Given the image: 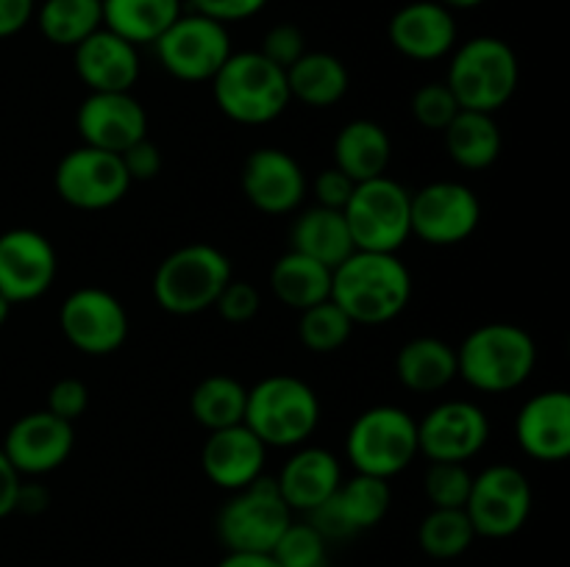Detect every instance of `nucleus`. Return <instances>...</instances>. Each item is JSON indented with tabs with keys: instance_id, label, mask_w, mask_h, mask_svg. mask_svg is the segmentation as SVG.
<instances>
[{
	"instance_id": "nucleus-1",
	"label": "nucleus",
	"mask_w": 570,
	"mask_h": 567,
	"mask_svg": "<svg viewBox=\"0 0 570 567\" xmlns=\"http://www.w3.org/2000/svg\"><path fill=\"white\" fill-rule=\"evenodd\" d=\"M332 300L354 326H384L412 300V272L399 253L354 250L332 270Z\"/></svg>"
},
{
	"instance_id": "nucleus-2",
	"label": "nucleus",
	"mask_w": 570,
	"mask_h": 567,
	"mask_svg": "<svg viewBox=\"0 0 570 567\" xmlns=\"http://www.w3.org/2000/svg\"><path fill=\"white\" fill-rule=\"evenodd\" d=\"M538 365V345L515 322H484L456 348V378L479 392H512L523 387Z\"/></svg>"
},
{
	"instance_id": "nucleus-3",
	"label": "nucleus",
	"mask_w": 570,
	"mask_h": 567,
	"mask_svg": "<svg viewBox=\"0 0 570 567\" xmlns=\"http://www.w3.org/2000/svg\"><path fill=\"white\" fill-rule=\"evenodd\" d=\"M215 103L239 126H265L289 106L287 70L273 64L259 50H237L212 78Z\"/></svg>"
},
{
	"instance_id": "nucleus-4",
	"label": "nucleus",
	"mask_w": 570,
	"mask_h": 567,
	"mask_svg": "<svg viewBox=\"0 0 570 567\" xmlns=\"http://www.w3.org/2000/svg\"><path fill=\"white\" fill-rule=\"evenodd\" d=\"M243 422L265 448H298L321 422V400L304 378L276 372L248 389Z\"/></svg>"
},
{
	"instance_id": "nucleus-5",
	"label": "nucleus",
	"mask_w": 570,
	"mask_h": 567,
	"mask_svg": "<svg viewBox=\"0 0 570 567\" xmlns=\"http://www.w3.org/2000/svg\"><path fill=\"white\" fill-rule=\"evenodd\" d=\"M518 78L521 67L515 50L504 39L484 33L451 50L445 83L454 92L460 109L495 115L515 94Z\"/></svg>"
},
{
	"instance_id": "nucleus-6",
	"label": "nucleus",
	"mask_w": 570,
	"mask_h": 567,
	"mask_svg": "<svg viewBox=\"0 0 570 567\" xmlns=\"http://www.w3.org/2000/svg\"><path fill=\"white\" fill-rule=\"evenodd\" d=\"M232 278V261L220 248L206 242L184 245L156 267L154 298L167 315L193 317L212 309Z\"/></svg>"
},
{
	"instance_id": "nucleus-7",
	"label": "nucleus",
	"mask_w": 570,
	"mask_h": 567,
	"mask_svg": "<svg viewBox=\"0 0 570 567\" xmlns=\"http://www.w3.org/2000/svg\"><path fill=\"white\" fill-rule=\"evenodd\" d=\"M417 454V420L401 406H371L356 415L345 437L351 467L384 481L404 472Z\"/></svg>"
},
{
	"instance_id": "nucleus-8",
	"label": "nucleus",
	"mask_w": 570,
	"mask_h": 567,
	"mask_svg": "<svg viewBox=\"0 0 570 567\" xmlns=\"http://www.w3.org/2000/svg\"><path fill=\"white\" fill-rule=\"evenodd\" d=\"M293 523V509L278 493L276 478L259 476L248 487L232 493L215 517V531L226 550L271 554L284 528Z\"/></svg>"
},
{
	"instance_id": "nucleus-9",
	"label": "nucleus",
	"mask_w": 570,
	"mask_h": 567,
	"mask_svg": "<svg viewBox=\"0 0 570 567\" xmlns=\"http://www.w3.org/2000/svg\"><path fill=\"white\" fill-rule=\"evenodd\" d=\"M410 203V189L390 176L356 183L354 195L343 209L354 248L373 250V253H399L412 237Z\"/></svg>"
},
{
	"instance_id": "nucleus-10",
	"label": "nucleus",
	"mask_w": 570,
	"mask_h": 567,
	"mask_svg": "<svg viewBox=\"0 0 570 567\" xmlns=\"http://www.w3.org/2000/svg\"><path fill=\"white\" fill-rule=\"evenodd\" d=\"M156 59L173 78L187 83L212 81L228 56L234 53L232 37L223 22L189 11L181 14L154 42Z\"/></svg>"
},
{
	"instance_id": "nucleus-11",
	"label": "nucleus",
	"mask_w": 570,
	"mask_h": 567,
	"mask_svg": "<svg viewBox=\"0 0 570 567\" xmlns=\"http://www.w3.org/2000/svg\"><path fill=\"white\" fill-rule=\"evenodd\" d=\"M532 484L512 465H490L473 476L465 511L476 537L507 539L527 526L532 515Z\"/></svg>"
},
{
	"instance_id": "nucleus-12",
	"label": "nucleus",
	"mask_w": 570,
	"mask_h": 567,
	"mask_svg": "<svg viewBox=\"0 0 570 567\" xmlns=\"http://www.w3.org/2000/svg\"><path fill=\"white\" fill-rule=\"evenodd\" d=\"M482 222V203L468 183L432 181L412 192V237L434 248H451L476 233Z\"/></svg>"
},
{
	"instance_id": "nucleus-13",
	"label": "nucleus",
	"mask_w": 570,
	"mask_h": 567,
	"mask_svg": "<svg viewBox=\"0 0 570 567\" xmlns=\"http://www.w3.org/2000/svg\"><path fill=\"white\" fill-rule=\"evenodd\" d=\"M53 187L59 198L72 209L100 211L111 209L126 198L131 189V178H128L120 156L81 145L61 156L53 172Z\"/></svg>"
},
{
	"instance_id": "nucleus-14",
	"label": "nucleus",
	"mask_w": 570,
	"mask_h": 567,
	"mask_svg": "<svg viewBox=\"0 0 570 567\" xmlns=\"http://www.w3.org/2000/svg\"><path fill=\"white\" fill-rule=\"evenodd\" d=\"M59 326L67 342L87 356H109L128 339L126 306L100 287H81L65 298Z\"/></svg>"
},
{
	"instance_id": "nucleus-15",
	"label": "nucleus",
	"mask_w": 570,
	"mask_h": 567,
	"mask_svg": "<svg viewBox=\"0 0 570 567\" xmlns=\"http://www.w3.org/2000/svg\"><path fill=\"white\" fill-rule=\"evenodd\" d=\"M490 439V417L473 400H443L417 420V450L429 461H471Z\"/></svg>"
},
{
	"instance_id": "nucleus-16",
	"label": "nucleus",
	"mask_w": 570,
	"mask_h": 567,
	"mask_svg": "<svg viewBox=\"0 0 570 567\" xmlns=\"http://www.w3.org/2000/svg\"><path fill=\"white\" fill-rule=\"evenodd\" d=\"M59 256L50 239L33 228L0 233V295L14 304L37 300L53 287Z\"/></svg>"
},
{
	"instance_id": "nucleus-17",
	"label": "nucleus",
	"mask_w": 570,
	"mask_h": 567,
	"mask_svg": "<svg viewBox=\"0 0 570 567\" xmlns=\"http://www.w3.org/2000/svg\"><path fill=\"white\" fill-rule=\"evenodd\" d=\"M72 445H76L72 422L50 415L48 409H39L17 417L0 448L20 476H45L59 470L70 459Z\"/></svg>"
},
{
	"instance_id": "nucleus-18",
	"label": "nucleus",
	"mask_w": 570,
	"mask_h": 567,
	"mask_svg": "<svg viewBox=\"0 0 570 567\" xmlns=\"http://www.w3.org/2000/svg\"><path fill=\"white\" fill-rule=\"evenodd\" d=\"M83 145L120 156L148 137V111L131 92H89L76 115Z\"/></svg>"
},
{
	"instance_id": "nucleus-19",
	"label": "nucleus",
	"mask_w": 570,
	"mask_h": 567,
	"mask_svg": "<svg viewBox=\"0 0 570 567\" xmlns=\"http://www.w3.org/2000/svg\"><path fill=\"white\" fill-rule=\"evenodd\" d=\"M239 183L248 203L265 215H289L304 203L309 189L304 167L282 148H256L245 159Z\"/></svg>"
},
{
	"instance_id": "nucleus-20",
	"label": "nucleus",
	"mask_w": 570,
	"mask_h": 567,
	"mask_svg": "<svg viewBox=\"0 0 570 567\" xmlns=\"http://www.w3.org/2000/svg\"><path fill=\"white\" fill-rule=\"evenodd\" d=\"M390 44L412 61H438L456 48V17L440 0H412L404 3L387 26Z\"/></svg>"
},
{
	"instance_id": "nucleus-21",
	"label": "nucleus",
	"mask_w": 570,
	"mask_h": 567,
	"mask_svg": "<svg viewBox=\"0 0 570 567\" xmlns=\"http://www.w3.org/2000/svg\"><path fill=\"white\" fill-rule=\"evenodd\" d=\"M265 442L245 422L209 431V439L200 450L204 476L226 493H237V489L248 487L250 481L265 476Z\"/></svg>"
},
{
	"instance_id": "nucleus-22",
	"label": "nucleus",
	"mask_w": 570,
	"mask_h": 567,
	"mask_svg": "<svg viewBox=\"0 0 570 567\" xmlns=\"http://www.w3.org/2000/svg\"><path fill=\"white\" fill-rule=\"evenodd\" d=\"M518 448L538 461H562L570 454V395L546 389L532 395L515 417Z\"/></svg>"
},
{
	"instance_id": "nucleus-23",
	"label": "nucleus",
	"mask_w": 570,
	"mask_h": 567,
	"mask_svg": "<svg viewBox=\"0 0 570 567\" xmlns=\"http://www.w3.org/2000/svg\"><path fill=\"white\" fill-rule=\"evenodd\" d=\"M72 64L89 92H131L139 78V50L109 28L72 48Z\"/></svg>"
},
{
	"instance_id": "nucleus-24",
	"label": "nucleus",
	"mask_w": 570,
	"mask_h": 567,
	"mask_svg": "<svg viewBox=\"0 0 570 567\" xmlns=\"http://www.w3.org/2000/svg\"><path fill=\"white\" fill-rule=\"evenodd\" d=\"M276 484L293 515L295 511L309 515L315 506L326 504L337 493L343 484V467L332 450L317 448V445H298L295 454L284 461Z\"/></svg>"
},
{
	"instance_id": "nucleus-25",
	"label": "nucleus",
	"mask_w": 570,
	"mask_h": 567,
	"mask_svg": "<svg viewBox=\"0 0 570 567\" xmlns=\"http://www.w3.org/2000/svg\"><path fill=\"white\" fill-rule=\"evenodd\" d=\"M393 161L390 133L373 120H351L340 128L334 139V167L343 170L354 183L387 176Z\"/></svg>"
},
{
	"instance_id": "nucleus-26",
	"label": "nucleus",
	"mask_w": 570,
	"mask_h": 567,
	"mask_svg": "<svg viewBox=\"0 0 570 567\" xmlns=\"http://www.w3.org/2000/svg\"><path fill=\"white\" fill-rule=\"evenodd\" d=\"M289 250L309 256L321 261L328 270L343 265L354 253V239H351L348 222L340 209H326V206H312L298 220L293 222L289 231Z\"/></svg>"
},
{
	"instance_id": "nucleus-27",
	"label": "nucleus",
	"mask_w": 570,
	"mask_h": 567,
	"mask_svg": "<svg viewBox=\"0 0 570 567\" xmlns=\"http://www.w3.org/2000/svg\"><path fill=\"white\" fill-rule=\"evenodd\" d=\"M289 98L301 100L312 109L337 106L348 94L351 76L343 59L326 50H306L293 67H287Z\"/></svg>"
},
{
	"instance_id": "nucleus-28",
	"label": "nucleus",
	"mask_w": 570,
	"mask_h": 567,
	"mask_svg": "<svg viewBox=\"0 0 570 567\" xmlns=\"http://www.w3.org/2000/svg\"><path fill=\"white\" fill-rule=\"evenodd\" d=\"M395 376L412 392H440L456 378V348L438 337H415L401 345Z\"/></svg>"
},
{
	"instance_id": "nucleus-29",
	"label": "nucleus",
	"mask_w": 570,
	"mask_h": 567,
	"mask_svg": "<svg viewBox=\"0 0 570 567\" xmlns=\"http://www.w3.org/2000/svg\"><path fill=\"white\" fill-rule=\"evenodd\" d=\"M451 161L465 170H488L504 148V137L493 115L460 109L443 131Z\"/></svg>"
},
{
	"instance_id": "nucleus-30",
	"label": "nucleus",
	"mask_w": 570,
	"mask_h": 567,
	"mask_svg": "<svg viewBox=\"0 0 570 567\" xmlns=\"http://www.w3.org/2000/svg\"><path fill=\"white\" fill-rule=\"evenodd\" d=\"M104 3V28L139 44H154L178 17L181 0H100Z\"/></svg>"
},
{
	"instance_id": "nucleus-31",
	"label": "nucleus",
	"mask_w": 570,
	"mask_h": 567,
	"mask_svg": "<svg viewBox=\"0 0 570 567\" xmlns=\"http://www.w3.org/2000/svg\"><path fill=\"white\" fill-rule=\"evenodd\" d=\"M271 289L284 306L304 311L332 298V270L298 250H287L271 267Z\"/></svg>"
},
{
	"instance_id": "nucleus-32",
	"label": "nucleus",
	"mask_w": 570,
	"mask_h": 567,
	"mask_svg": "<svg viewBox=\"0 0 570 567\" xmlns=\"http://www.w3.org/2000/svg\"><path fill=\"white\" fill-rule=\"evenodd\" d=\"M33 17L50 44L76 48L98 28H104V3L100 0H42Z\"/></svg>"
},
{
	"instance_id": "nucleus-33",
	"label": "nucleus",
	"mask_w": 570,
	"mask_h": 567,
	"mask_svg": "<svg viewBox=\"0 0 570 567\" xmlns=\"http://www.w3.org/2000/svg\"><path fill=\"white\" fill-rule=\"evenodd\" d=\"M245 400H248V389L237 378L215 372L193 389L189 411L206 431H220V428L239 426L245 420Z\"/></svg>"
},
{
	"instance_id": "nucleus-34",
	"label": "nucleus",
	"mask_w": 570,
	"mask_h": 567,
	"mask_svg": "<svg viewBox=\"0 0 570 567\" xmlns=\"http://www.w3.org/2000/svg\"><path fill=\"white\" fill-rule=\"evenodd\" d=\"M334 504L343 511L351 531L360 534L365 528L379 526L387 517L390 504H393V489H390V481H384V478L354 472L348 481L337 487Z\"/></svg>"
},
{
	"instance_id": "nucleus-35",
	"label": "nucleus",
	"mask_w": 570,
	"mask_h": 567,
	"mask_svg": "<svg viewBox=\"0 0 570 567\" xmlns=\"http://www.w3.org/2000/svg\"><path fill=\"white\" fill-rule=\"evenodd\" d=\"M476 539L465 509H432L417 526V543L426 556L438 561L460 559Z\"/></svg>"
},
{
	"instance_id": "nucleus-36",
	"label": "nucleus",
	"mask_w": 570,
	"mask_h": 567,
	"mask_svg": "<svg viewBox=\"0 0 570 567\" xmlns=\"http://www.w3.org/2000/svg\"><path fill=\"white\" fill-rule=\"evenodd\" d=\"M351 334H354V322L332 298L301 311L298 337L312 354H334L348 342Z\"/></svg>"
},
{
	"instance_id": "nucleus-37",
	"label": "nucleus",
	"mask_w": 570,
	"mask_h": 567,
	"mask_svg": "<svg viewBox=\"0 0 570 567\" xmlns=\"http://www.w3.org/2000/svg\"><path fill=\"white\" fill-rule=\"evenodd\" d=\"M473 472L460 461H432L423 478V489L432 509H465Z\"/></svg>"
},
{
	"instance_id": "nucleus-38",
	"label": "nucleus",
	"mask_w": 570,
	"mask_h": 567,
	"mask_svg": "<svg viewBox=\"0 0 570 567\" xmlns=\"http://www.w3.org/2000/svg\"><path fill=\"white\" fill-rule=\"evenodd\" d=\"M271 554L282 567H326V539L306 520H293Z\"/></svg>"
},
{
	"instance_id": "nucleus-39",
	"label": "nucleus",
	"mask_w": 570,
	"mask_h": 567,
	"mask_svg": "<svg viewBox=\"0 0 570 567\" xmlns=\"http://www.w3.org/2000/svg\"><path fill=\"white\" fill-rule=\"evenodd\" d=\"M456 111H460V103H456L454 92H451L445 81L423 83V87L412 94V117H415L426 131L443 133L445 128H449V122L456 117Z\"/></svg>"
},
{
	"instance_id": "nucleus-40",
	"label": "nucleus",
	"mask_w": 570,
	"mask_h": 567,
	"mask_svg": "<svg viewBox=\"0 0 570 567\" xmlns=\"http://www.w3.org/2000/svg\"><path fill=\"white\" fill-rule=\"evenodd\" d=\"M215 309L220 311V317L226 322L254 320L262 309L259 289H256L250 281H237V278H232V281L223 287V292L217 295Z\"/></svg>"
},
{
	"instance_id": "nucleus-41",
	"label": "nucleus",
	"mask_w": 570,
	"mask_h": 567,
	"mask_svg": "<svg viewBox=\"0 0 570 567\" xmlns=\"http://www.w3.org/2000/svg\"><path fill=\"white\" fill-rule=\"evenodd\" d=\"M265 59H271L273 64H278L282 70L293 67L301 56L306 53V37L298 26L293 22H278L271 31L265 33V42L259 50Z\"/></svg>"
},
{
	"instance_id": "nucleus-42",
	"label": "nucleus",
	"mask_w": 570,
	"mask_h": 567,
	"mask_svg": "<svg viewBox=\"0 0 570 567\" xmlns=\"http://www.w3.org/2000/svg\"><path fill=\"white\" fill-rule=\"evenodd\" d=\"M89 406V389L81 378H59L48 392V411L67 422L83 417Z\"/></svg>"
},
{
	"instance_id": "nucleus-43",
	"label": "nucleus",
	"mask_w": 570,
	"mask_h": 567,
	"mask_svg": "<svg viewBox=\"0 0 570 567\" xmlns=\"http://www.w3.org/2000/svg\"><path fill=\"white\" fill-rule=\"evenodd\" d=\"M189 6L209 20L232 26V22H245L259 14L267 0H189Z\"/></svg>"
},
{
	"instance_id": "nucleus-44",
	"label": "nucleus",
	"mask_w": 570,
	"mask_h": 567,
	"mask_svg": "<svg viewBox=\"0 0 570 567\" xmlns=\"http://www.w3.org/2000/svg\"><path fill=\"white\" fill-rule=\"evenodd\" d=\"M356 183L345 176L337 167H328V170L317 172L315 183H312V192H315V203L326 206V209H345V203L354 195Z\"/></svg>"
},
{
	"instance_id": "nucleus-45",
	"label": "nucleus",
	"mask_w": 570,
	"mask_h": 567,
	"mask_svg": "<svg viewBox=\"0 0 570 567\" xmlns=\"http://www.w3.org/2000/svg\"><path fill=\"white\" fill-rule=\"evenodd\" d=\"M120 159H122V167H126L128 178H131V183L150 181V178H156L161 172V150L156 148L148 137L134 142L128 150H122Z\"/></svg>"
},
{
	"instance_id": "nucleus-46",
	"label": "nucleus",
	"mask_w": 570,
	"mask_h": 567,
	"mask_svg": "<svg viewBox=\"0 0 570 567\" xmlns=\"http://www.w3.org/2000/svg\"><path fill=\"white\" fill-rule=\"evenodd\" d=\"M37 14V0H0V39L20 33Z\"/></svg>"
},
{
	"instance_id": "nucleus-47",
	"label": "nucleus",
	"mask_w": 570,
	"mask_h": 567,
	"mask_svg": "<svg viewBox=\"0 0 570 567\" xmlns=\"http://www.w3.org/2000/svg\"><path fill=\"white\" fill-rule=\"evenodd\" d=\"M20 484H22V476L14 470V465L9 461V456H6L3 448H0V520L9 515H14Z\"/></svg>"
},
{
	"instance_id": "nucleus-48",
	"label": "nucleus",
	"mask_w": 570,
	"mask_h": 567,
	"mask_svg": "<svg viewBox=\"0 0 570 567\" xmlns=\"http://www.w3.org/2000/svg\"><path fill=\"white\" fill-rule=\"evenodd\" d=\"M50 506V493L45 484H20V493H17V506L14 511L22 515H42Z\"/></svg>"
},
{
	"instance_id": "nucleus-49",
	"label": "nucleus",
	"mask_w": 570,
	"mask_h": 567,
	"mask_svg": "<svg viewBox=\"0 0 570 567\" xmlns=\"http://www.w3.org/2000/svg\"><path fill=\"white\" fill-rule=\"evenodd\" d=\"M217 567H282L273 554H245V550H228Z\"/></svg>"
},
{
	"instance_id": "nucleus-50",
	"label": "nucleus",
	"mask_w": 570,
	"mask_h": 567,
	"mask_svg": "<svg viewBox=\"0 0 570 567\" xmlns=\"http://www.w3.org/2000/svg\"><path fill=\"white\" fill-rule=\"evenodd\" d=\"M443 6H449L451 11H468V9H476V6H482L484 0H440Z\"/></svg>"
},
{
	"instance_id": "nucleus-51",
	"label": "nucleus",
	"mask_w": 570,
	"mask_h": 567,
	"mask_svg": "<svg viewBox=\"0 0 570 567\" xmlns=\"http://www.w3.org/2000/svg\"><path fill=\"white\" fill-rule=\"evenodd\" d=\"M9 311H11V304L0 295V328H3L6 320H9Z\"/></svg>"
}]
</instances>
